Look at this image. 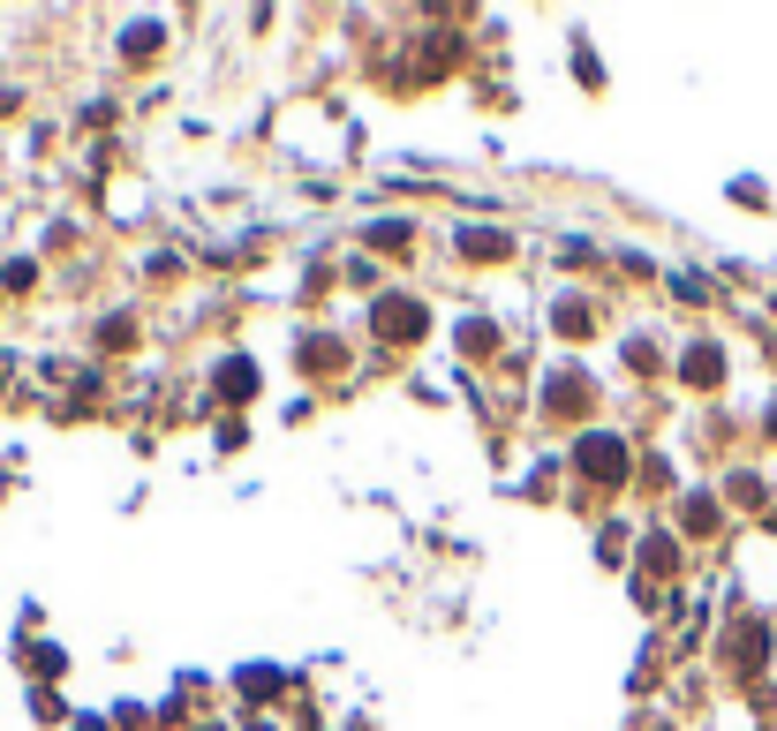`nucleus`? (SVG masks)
Returning a JSON list of instances; mask_svg holds the SVG:
<instances>
[{"label":"nucleus","mask_w":777,"mask_h":731,"mask_svg":"<svg viewBox=\"0 0 777 731\" xmlns=\"http://www.w3.org/2000/svg\"><path fill=\"white\" fill-rule=\"evenodd\" d=\"M582 467H589L597 483H620V475H626V445L620 438H589V445H582Z\"/></svg>","instance_id":"1"}]
</instances>
